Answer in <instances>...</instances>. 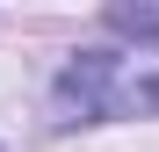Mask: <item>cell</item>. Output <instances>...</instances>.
<instances>
[{
	"mask_svg": "<svg viewBox=\"0 0 159 152\" xmlns=\"http://www.w3.org/2000/svg\"><path fill=\"white\" fill-rule=\"evenodd\" d=\"M58 116H159V51L130 58V51H80L58 72Z\"/></svg>",
	"mask_w": 159,
	"mask_h": 152,
	"instance_id": "1",
	"label": "cell"
},
{
	"mask_svg": "<svg viewBox=\"0 0 159 152\" xmlns=\"http://www.w3.org/2000/svg\"><path fill=\"white\" fill-rule=\"evenodd\" d=\"M109 29H123V36H159V7H109Z\"/></svg>",
	"mask_w": 159,
	"mask_h": 152,
	"instance_id": "2",
	"label": "cell"
}]
</instances>
